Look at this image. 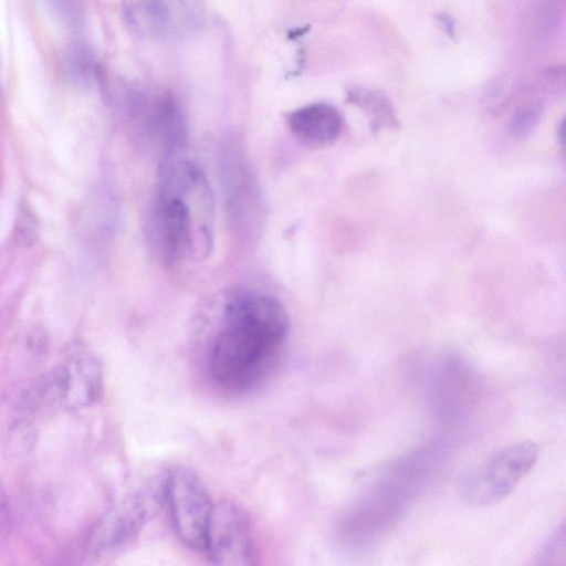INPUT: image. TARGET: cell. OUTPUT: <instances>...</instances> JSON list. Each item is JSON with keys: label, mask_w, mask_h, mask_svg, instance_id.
I'll return each instance as SVG.
<instances>
[{"label": "cell", "mask_w": 566, "mask_h": 566, "mask_svg": "<svg viewBox=\"0 0 566 566\" xmlns=\"http://www.w3.org/2000/svg\"><path fill=\"white\" fill-rule=\"evenodd\" d=\"M38 235V222L34 213L27 207L20 209L14 226L17 245L29 248L34 244Z\"/></svg>", "instance_id": "ac0fdd59"}, {"label": "cell", "mask_w": 566, "mask_h": 566, "mask_svg": "<svg viewBox=\"0 0 566 566\" xmlns=\"http://www.w3.org/2000/svg\"><path fill=\"white\" fill-rule=\"evenodd\" d=\"M565 524L562 522L538 548L536 562L541 565H559L565 562Z\"/></svg>", "instance_id": "e0dca14e"}, {"label": "cell", "mask_w": 566, "mask_h": 566, "mask_svg": "<svg viewBox=\"0 0 566 566\" xmlns=\"http://www.w3.org/2000/svg\"><path fill=\"white\" fill-rule=\"evenodd\" d=\"M450 455V449L443 441H430L389 461L377 478L412 503L440 481Z\"/></svg>", "instance_id": "30bf717a"}, {"label": "cell", "mask_w": 566, "mask_h": 566, "mask_svg": "<svg viewBox=\"0 0 566 566\" xmlns=\"http://www.w3.org/2000/svg\"><path fill=\"white\" fill-rule=\"evenodd\" d=\"M289 317L275 297L234 296L209 353V374L221 389L241 394L255 387L273 366L286 337Z\"/></svg>", "instance_id": "6da1fadb"}, {"label": "cell", "mask_w": 566, "mask_h": 566, "mask_svg": "<svg viewBox=\"0 0 566 566\" xmlns=\"http://www.w3.org/2000/svg\"><path fill=\"white\" fill-rule=\"evenodd\" d=\"M8 514L7 500L2 491L0 490V528L4 524Z\"/></svg>", "instance_id": "7402d4cb"}, {"label": "cell", "mask_w": 566, "mask_h": 566, "mask_svg": "<svg viewBox=\"0 0 566 566\" xmlns=\"http://www.w3.org/2000/svg\"><path fill=\"white\" fill-rule=\"evenodd\" d=\"M50 8L63 21L70 24H78L82 19V6L80 0H46Z\"/></svg>", "instance_id": "d6986e66"}, {"label": "cell", "mask_w": 566, "mask_h": 566, "mask_svg": "<svg viewBox=\"0 0 566 566\" xmlns=\"http://www.w3.org/2000/svg\"><path fill=\"white\" fill-rule=\"evenodd\" d=\"M439 20L441 24L443 25L444 31L449 36H454L455 34V27L452 18L448 14H440Z\"/></svg>", "instance_id": "44dd1931"}, {"label": "cell", "mask_w": 566, "mask_h": 566, "mask_svg": "<svg viewBox=\"0 0 566 566\" xmlns=\"http://www.w3.org/2000/svg\"><path fill=\"white\" fill-rule=\"evenodd\" d=\"M342 115L327 103H313L300 107L287 117L291 132L311 146H328L340 134Z\"/></svg>", "instance_id": "7c38bea8"}, {"label": "cell", "mask_w": 566, "mask_h": 566, "mask_svg": "<svg viewBox=\"0 0 566 566\" xmlns=\"http://www.w3.org/2000/svg\"><path fill=\"white\" fill-rule=\"evenodd\" d=\"M213 200L201 169L188 160L166 163L149 209L146 235L164 264L188 254L206 256L212 244Z\"/></svg>", "instance_id": "7a4b0ae2"}, {"label": "cell", "mask_w": 566, "mask_h": 566, "mask_svg": "<svg viewBox=\"0 0 566 566\" xmlns=\"http://www.w3.org/2000/svg\"><path fill=\"white\" fill-rule=\"evenodd\" d=\"M63 72L75 87H91L98 76V66L91 48L81 42L71 44L63 55Z\"/></svg>", "instance_id": "9a60e30c"}, {"label": "cell", "mask_w": 566, "mask_h": 566, "mask_svg": "<svg viewBox=\"0 0 566 566\" xmlns=\"http://www.w3.org/2000/svg\"><path fill=\"white\" fill-rule=\"evenodd\" d=\"M166 502L180 542L190 549L203 551L213 503L200 476L189 468L171 469L166 479Z\"/></svg>", "instance_id": "52a82bcc"}, {"label": "cell", "mask_w": 566, "mask_h": 566, "mask_svg": "<svg viewBox=\"0 0 566 566\" xmlns=\"http://www.w3.org/2000/svg\"><path fill=\"white\" fill-rule=\"evenodd\" d=\"M25 340L29 349L36 355L45 353L49 346V337L41 327L30 329Z\"/></svg>", "instance_id": "ffe728a7"}, {"label": "cell", "mask_w": 566, "mask_h": 566, "mask_svg": "<svg viewBox=\"0 0 566 566\" xmlns=\"http://www.w3.org/2000/svg\"><path fill=\"white\" fill-rule=\"evenodd\" d=\"M347 102L364 112L374 132L398 129L399 122L389 97L379 90L354 86L347 91Z\"/></svg>", "instance_id": "5bb4252c"}, {"label": "cell", "mask_w": 566, "mask_h": 566, "mask_svg": "<svg viewBox=\"0 0 566 566\" xmlns=\"http://www.w3.org/2000/svg\"><path fill=\"white\" fill-rule=\"evenodd\" d=\"M69 374L66 407L92 405L102 390V369L95 357L84 350H76L65 364Z\"/></svg>", "instance_id": "4fadbf2b"}, {"label": "cell", "mask_w": 566, "mask_h": 566, "mask_svg": "<svg viewBox=\"0 0 566 566\" xmlns=\"http://www.w3.org/2000/svg\"><path fill=\"white\" fill-rule=\"evenodd\" d=\"M537 457V446L530 440L503 447L460 478L459 494L474 506L499 503L533 469Z\"/></svg>", "instance_id": "5b68a950"}, {"label": "cell", "mask_w": 566, "mask_h": 566, "mask_svg": "<svg viewBox=\"0 0 566 566\" xmlns=\"http://www.w3.org/2000/svg\"><path fill=\"white\" fill-rule=\"evenodd\" d=\"M125 104L128 120L140 135L161 142L166 154L175 150L185 134V119L170 92L153 94L136 87L128 88Z\"/></svg>", "instance_id": "8fae6325"}, {"label": "cell", "mask_w": 566, "mask_h": 566, "mask_svg": "<svg viewBox=\"0 0 566 566\" xmlns=\"http://www.w3.org/2000/svg\"><path fill=\"white\" fill-rule=\"evenodd\" d=\"M564 127H565V125H564V120H562V122H560V124H559V126H558V128H557V137H558L559 143H560V145H562V146L564 145V138H565V137H564V135H565V134H564V130H565V128H564Z\"/></svg>", "instance_id": "603a6c76"}, {"label": "cell", "mask_w": 566, "mask_h": 566, "mask_svg": "<svg viewBox=\"0 0 566 566\" xmlns=\"http://www.w3.org/2000/svg\"><path fill=\"white\" fill-rule=\"evenodd\" d=\"M542 113L543 107L538 102L524 104L516 109L510 122L512 137L518 140L527 138L538 125Z\"/></svg>", "instance_id": "2e32d148"}, {"label": "cell", "mask_w": 566, "mask_h": 566, "mask_svg": "<svg viewBox=\"0 0 566 566\" xmlns=\"http://www.w3.org/2000/svg\"><path fill=\"white\" fill-rule=\"evenodd\" d=\"M166 474H157L115 503L95 524L88 544L95 554L115 552L135 539L166 502Z\"/></svg>", "instance_id": "277c9868"}, {"label": "cell", "mask_w": 566, "mask_h": 566, "mask_svg": "<svg viewBox=\"0 0 566 566\" xmlns=\"http://www.w3.org/2000/svg\"><path fill=\"white\" fill-rule=\"evenodd\" d=\"M409 504L376 479L340 514L335 530L338 546L353 555L370 553L397 527Z\"/></svg>", "instance_id": "3957f363"}, {"label": "cell", "mask_w": 566, "mask_h": 566, "mask_svg": "<svg viewBox=\"0 0 566 566\" xmlns=\"http://www.w3.org/2000/svg\"><path fill=\"white\" fill-rule=\"evenodd\" d=\"M203 551L214 565L256 564L258 552L252 525L240 505L229 500L213 504Z\"/></svg>", "instance_id": "9c48e42d"}, {"label": "cell", "mask_w": 566, "mask_h": 566, "mask_svg": "<svg viewBox=\"0 0 566 566\" xmlns=\"http://www.w3.org/2000/svg\"><path fill=\"white\" fill-rule=\"evenodd\" d=\"M127 27L137 35L153 40H174L189 35L203 21V0H123Z\"/></svg>", "instance_id": "ba28073f"}, {"label": "cell", "mask_w": 566, "mask_h": 566, "mask_svg": "<svg viewBox=\"0 0 566 566\" xmlns=\"http://www.w3.org/2000/svg\"><path fill=\"white\" fill-rule=\"evenodd\" d=\"M421 382L429 409L444 423L463 421L479 397L475 370L457 354H442L431 359L422 371Z\"/></svg>", "instance_id": "8992f818"}]
</instances>
